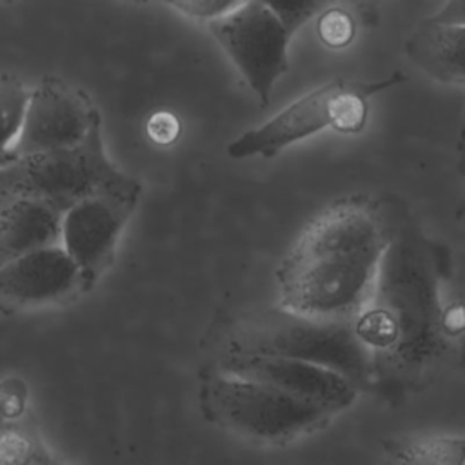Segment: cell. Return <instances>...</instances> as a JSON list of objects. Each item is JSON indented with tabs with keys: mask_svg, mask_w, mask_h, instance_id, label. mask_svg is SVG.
Here are the masks:
<instances>
[{
	"mask_svg": "<svg viewBox=\"0 0 465 465\" xmlns=\"http://www.w3.org/2000/svg\"><path fill=\"white\" fill-rule=\"evenodd\" d=\"M173 9L180 11L182 15L203 22L205 25L213 20L222 18L223 15H227L229 11H232L238 2H231V0H182V2H173L169 4Z\"/></svg>",
	"mask_w": 465,
	"mask_h": 465,
	"instance_id": "cell-19",
	"label": "cell"
},
{
	"mask_svg": "<svg viewBox=\"0 0 465 465\" xmlns=\"http://www.w3.org/2000/svg\"><path fill=\"white\" fill-rule=\"evenodd\" d=\"M29 93L31 87L22 78L11 73H0V149L13 151L24 125Z\"/></svg>",
	"mask_w": 465,
	"mask_h": 465,
	"instance_id": "cell-15",
	"label": "cell"
},
{
	"mask_svg": "<svg viewBox=\"0 0 465 465\" xmlns=\"http://www.w3.org/2000/svg\"><path fill=\"white\" fill-rule=\"evenodd\" d=\"M16 160V154L13 151H5V149H0V169L9 165L11 162Z\"/></svg>",
	"mask_w": 465,
	"mask_h": 465,
	"instance_id": "cell-24",
	"label": "cell"
},
{
	"mask_svg": "<svg viewBox=\"0 0 465 465\" xmlns=\"http://www.w3.org/2000/svg\"><path fill=\"white\" fill-rule=\"evenodd\" d=\"M213 369L274 387L296 400L322 407L334 416L349 409L360 392L349 378L298 360L220 354Z\"/></svg>",
	"mask_w": 465,
	"mask_h": 465,
	"instance_id": "cell-10",
	"label": "cell"
},
{
	"mask_svg": "<svg viewBox=\"0 0 465 465\" xmlns=\"http://www.w3.org/2000/svg\"><path fill=\"white\" fill-rule=\"evenodd\" d=\"M53 460L35 434L15 427L0 429V465H51Z\"/></svg>",
	"mask_w": 465,
	"mask_h": 465,
	"instance_id": "cell-16",
	"label": "cell"
},
{
	"mask_svg": "<svg viewBox=\"0 0 465 465\" xmlns=\"http://www.w3.org/2000/svg\"><path fill=\"white\" fill-rule=\"evenodd\" d=\"M269 7L274 11L283 27L294 35L302 25L311 18L318 16L327 5L322 2H269Z\"/></svg>",
	"mask_w": 465,
	"mask_h": 465,
	"instance_id": "cell-18",
	"label": "cell"
},
{
	"mask_svg": "<svg viewBox=\"0 0 465 465\" xmlns=\"http://www.w3.org/2000/svg\"><path fill=\"white\" fill-rule=\"evenodd\" d=\"M102 118L91 98L58 76H44L31 87L24 125L13 153L40 154L80 145Z\"/></svg>",
	"mask_w": 465,
	"mask_h": 465,
	"instance_id": "cell-9",
	"label": "cell"
},
{
	"mask_svg": "<svg viewBox=\"0 0 465 465\" xmlns=\"http://www.w3.org/2000/svg\"><path fill=\"white\" fill-rule=\"evenodd\" d=\"M87 292L85 282L58 245L35 251L0 269V309L29 311L65 303Z\"/></svg>",
	"mask_w": 465,
	"mask_h": 465,
	"instance_id": "cell-11",
	"label": "cell"
},
{
	"mask_svg": "<svg viewBox=\"0 0 465 465\" xmlns=\"http://www.w3.org/2000/svg\"><path fill=\"white\" fill-rule=\"evenodd\" d=\"M394 232L369 198L325 207L276 269L280 307L322 322H352L367 305Z\"/></svg>",
	"mask_w": 465,
	"mask_h": 465,
	"instance_id": "cell-1",
	"label": "cell"
},
{
	"mask_svg": "<svg viewBox=\"0 0 465 465\" xmlns=\"http://www.w3.org/2000/svg\"><path fill=\"white\" fill-rule=\"evenodd\" d=\"M381 447L383 465H465V434L391 436Z\"/></svg>",
	"mask_w": 465,
	"mask_h": 465,
	"instance_id": "cell-14",
	"label": "cell"
},
{
	"mask_svg": "<svg viewBox=\"0 0 465 465\" xmlns=\"http://www.w3.org/2000/svg\"><path fill=\"white\" fill-rule=\"evenodd\" d=\"M142 196L140 182L89 196L60 220V247L78 267L87 291L114 260L118 240Z\"/></svg>",
	"mask_w": 465,
	"mask_h": 465,
	"instance_id": "cell-8",
	"label": "cell"
},
{
	"mask_svg": "<svg viewBox=\"0 0 465 465\" xmlns=\"http://www.w3.org/2000/svg\"><path fill=\"white\" fill-rule=\"evenodd\" d=\"M134 183L138 180L107 156L100 125L80 145L18 156L2 167L0 205L31 200L64 213L89 196Z\"/></svg>",
	"mask_w": 465,
	"mask_h": 465,
	"instance_id": "cell-6",
	"label": "cell"
},
{
	"mask_svg": "<svg viewBox=\"0 0 465 465\" xmlns=\"http://www.w3.org/2000/svg\"><path fill=\"white\" fill-rule=\"evenodd\" d=\"M441 327L445 336L450 340L458 334L465 332V305L463 303H449L441 309Z\"/></svg>",
	"mask_w": 465,
	"mask_h": 465,
	"instance_id": "cell-22",
	"label": "cell"
},
{
	"mask_svg": "<svg viewBox=\"0 0 465 465\" xmlns=\"http://www.w3.org/2000/svg\"><path fill=\"white\" fill-rule=\"evenodd\" d=\"M149 138L158 145H171L180 134V122L173 113H154L145 125Z\"/></svg>",
	"mask_w": 465,
	"mask_h": 465,
	"instance_id": "cell-21",
	"label": "cell"
},
{
	"mask_svg": "<svg viewBox=\"0 0 465 465\" xmlns=\"http://www.w3.org/2000/svg\"><path fill=\"white\" fill-rule=\"evenodd\" d=\"M316 35L323 45L331 49H343L356 36L354 18L341 7H325L316 16Z\"/></svg>",
	"mask_w": 465,
	"mask_h": 465,
	"instance_id": "cell-17",
	"label": "cell"
},
{
	"mask_svg": "<svg viewBox=\"0 0 465 465\" xmlns=\"http://www.w3.org/2000/svg\"><path fill=\"white\" fill-rule=\"evenodd\" d=\"M400 82H403L400 73L378 82L334 78L300 96L258 127L236 136L227 145V154L232 160H269L289 145L327 129L340 134H358L369 122V98Z\"/></svg>",
	"mask_w": 465,
	"mask_h": 465,
	"instance_id": "cell-5",
	"label": "cell"
},
{
	"mask_svg": "<svg viewBox=\"0 0 465 465\" xmlns=\"http://www.w3.org/2000/svg\"><path fill=\"white\" fill-rule=\"evenodd\" d=\"M429 20L438 24H450V25H463L465 27V0H450L441 5Z\"/></svg>",
	"mask_w": 465,
	"mask_h": 465,
	"instance_id": "cell-23",
	"label": "cell"
},
{
	"mask_svg": "<svg viewBox=\"0 0 465 465\" xmlns=\"http://www.w3.org/2000/svg\"><path fill=\"white\" fill-rule=\"evenodd\" d=\"M460 169H461L463 178H465V134H463V140H461V163H460Z\"/></svg>",
	"mask_w": 465,
	"mask_h": 465,
	"instance_id": "cell-25",
	"label": "cell"
},
{
	"mask_svg": "<svg viewBox=\"0 0 465 465\" xmlns=\"http://www.w3.org/2000/svg\"><path fill=\"white\" fill-rule=\"evenodd\" d=\"M436 271L414 236L392 238L367 305L352 320L372 360V383L403 392L427 383L449 356Z\"/></svg>",
	"mask_w": 465,
	"mask_h": 465,
	"instance_id": "cell-2",
	"label": "cell"
},
{
	"mask_svg": "<svg viewBox=\"0 0 465 465\" xmlns=\"http://www.w3.org/2000/svg\"><path fill=\"white\" fill-rule=\"evenodd\" d=\"M27 405V387L16 380L9 378L0 381V429L5 421L18 420Z\"/></svg>",
	"mask_w": 465,
	"mask_h": 465,
	"instance_id": "cell-20",
	"label": "cell"
},
{
	"mask_svg": "<svg viewBox=\"0 0 465 465\" xmlns=\"http://www.w3.org/2000/svg\"><path fill=\"white\" fill-rule=\"evenodd\" d=\"M51 465H62V463H60V461H56V460H53V463H51Z\"/></svg>",
	"mask_w": 465,
	"mask_h": 465,
	"instance_id": "cell-26",
	"label": "cell"
},
{
	"mask_svg": "<svg viewBox=\"0 0 465 465\" xmlns=\"http://www.w3.org/2000/svg\"><path fill=\"white\" fill-rule=\"evenodd\" d=\"M207 29L265 105L276 82L287 73L292 38L269 2H238L232 11L209 22Z\"/></svg>",
	"mask_w": 465,
	"mask_h": 465,
	"instance_id": "cell-7",
	"label": "cell"
},
{
	"mask_svg": "<svg viewBox=\"0 0 465 465\" xmlns=\"http://www.w3.org/2000/svg\"><path fill=\"white\" fill-rule=\"evenodd\" d=\"M62 213L31 202L15 200L0 205V269L35 251L60 243Z\"/></svg>",
	"mask_w": 465,
	"mask_h": 465,
	"instance_id": "cell-12",
	"label": "cell"
},
{
	"mask_svg": "<svg viewBox=\"0 0 465 465\" xmlns=\"http://www.w3.org/2000/svg\"><path fill=\"white\" fill-rule=\"evenodd\" d=\"M222 341V354L298 360L331 369L358 389L372 383V360L352 322L312 320L278 305L231 318Z\"/></svg>",
	"mask_w": 465,
	"mask_h": 465,
	"instance_id": "cell-3",
	"label": "cell"
},
{
	"mask_svg": "<svg viewBox=\"0 0 465 465\" xmlns=\"http://www.w3.org/2000/svg\"><path fill=\"white\" fill-rule=\"evenodd\" d=\"M405 54L427 76L465 85V27L423 20L405 40Z\"/></svg>",
	"mask_w": 465,
	"mask_h": 465,
	"instance_id": "cell-13",
	"label": "cell"
},
{
	"mask_svg": "<svg viewBox=\"0 0 465 465\" xmlns=\"http://www.w3.org/2000/svg\"><path fill=\"white\" fill-rule=\"evenodd\" d=\"M200 411L211 423L252 443L285 445L318 429L334 414L274 387L207 369L200 380Z\"/></svg>",
	"mask_w": 465,
	"mask_h": 465,
	"instance_id": "cell-4",
	"label": "cell"
}]
</instances>
